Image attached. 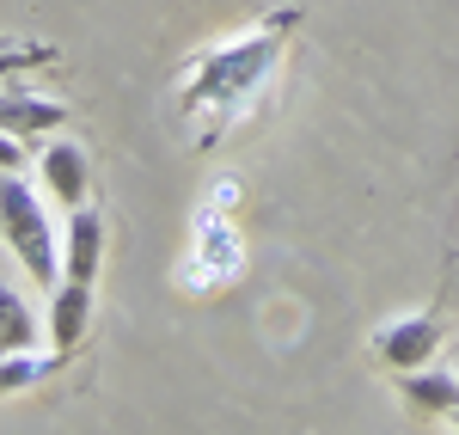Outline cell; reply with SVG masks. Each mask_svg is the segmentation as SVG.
<instances>
[{
    "label": "cell",
    "mask_w": 459,
    "mask_h": 435,
    "mask_svg": "<svg viewBox=\"0 0 459 435\" xmlns=\"http://www.w3.org/2000/svg\"><path fill=\"white\" fill-rule=\"evenodd\" d=\"M0 239L13 246V257L31 270L37 283L56 289V276H62V246H56L49 209L37 203V184H25L19 172H0Z\"/></svg>",
    "instance_id": "cell-2"
},
{
    "label": "cell",
    "mask_w": 459,
    "mask_h": 435,
    "mask_svg": "<svg viewBox=\"0 0 459 435\" xmlns=\"http://www.w3.org/2000/svg\"><path fill=\"white\" fill-rule=\"evenodd\" d=\"M19 166H25V147H19V135L0 129V172H19Z\"/></svg>",
    "instance_id": "cell-11"
},
{
    "label": "cell",
    "mask_w": 459,
    "mask_h": 435,
    "mask_svg": "<svg viewBox=\"0 0 459 435\" xmlns=\"http://www.w3.org/2000/svg\"><path fill=\"white\" fill-rule=\"evenodd\" d=\"M37 344V313L31 300L19 289H6L0 283V356H13V350H31Z\"/></svg>",
    "instance_id": "cell-9"
},
{
    "label": "cell",
    "mask_w": 459,
    "mask_h": 435,
    "mask_svg": "<svg viewBox=\"0 0 459 435\" xmlns=\"http://www.w3.org/2000/svg\"><path fill=\"white\" fill-rule=\"evenodd\" d=\"M374 362L392 368V374H411V368H429L435 350H441V319L429 313H404V319H386V326L368 337Z\"/></svg>",
    "instance_id": "cell-3"
},
{
    "label": "cell",
    "mask_w": 459,
    "mask_h": 435,
    "mask_svg": "<svg viewBox=\"0 0 459 435\" xmlns=\"http://www.w3.org/2000/svg\"><path fill=\"white\" fill-rule=\"evenodd\" d=\"M99 264H105V221L99 209H74L68 233H62V276L99 283Z\"/></svg>",
    "instance_id": "cell-4"
},
{
    "label": "cell",
    "mask_w": 459,
    "mask_h": 435,
    "mask_svg": "<svg viewBox=\"0 0 459 435\" xmlns=\"http://www.w3.org/2000/svg\"><path fill=\"white\" fill-rule=\"evenodd\" d=\"M398 393L429 411V417H441V411H459V374H441V368H411V374H398Z\"/></svg>",
    "instance_id": "cell-8"
},
{
    "label": "cell",
    "mask_w": 459,
    "mask_h": 435,
    "mask_svg": "<svg viewBox=\"0 0 459 435\" xmlns=\"http://www.w3.org/2000/svg\"><path fill=\"white\" fill-rule=\"evenodd\" d=\"M86 319H92V283H56L49 289V344H56V356H68L74 344L86 337Z\"/></svg>",
    "instance_id": "cell-5"
},
{
    "label": "cell",
    "mask_w": 459,
    "mask_h": 435,
    "mask_svg": "<svg viewBox=\"0 0 459 435\" xmlns=\"http://www.w3.org/2000/svg\"><path fill=\"white\" fill-rule=\"evenodd\" d=\"M56 356H31V350H13V356H0V393H19V387H31L49 374Z\"/></svg>",
    "instance_id": "cell-10"
},
{
    "label": "cell",
    "mask_w": 459,
    "mask_h": 435,
    "mask_svg": "<svg viewBox=\"0 0 459 435\" xmlns=\"http://www.w3.org/2000/svg\"><path fill=\"white\" fill-rule=\"evenodd\" d=\"M37 172H43V190H49L62 209H80V203H86V153L74 142H49L37 153Z\"/></svg>",
    "instance_id": "cell-6"
},
{
    "label": "cell",
    "mask_w": 459,
    "mask_h": 435,
    "mask_svg": "<svg viewBox=\"0 0 459 435\" xmlns=\"http://www.w3.org/2000/svg\"><path fill=\"white\" fill-rule=\"evenodd\" d=\"M288 25H294V6H288L282 19H270V25H257V31L233 37V43L209 49V56H196V68L184 80V110L203 123V142H209L214 129H227L233 117H246V105L270 86Z\"/></svg>",
    "instance_id": "cell-1"
},
{
    "label": "cell",
    "mask_w": 459,
    "mask_h": 435,
    "mask_svg": "<svg viewBox=\"0 0 459 435\" xmlns=\"http://www.w3.org/2000/svg\"><path fill=\"white\" fill-rule=\"evenodd\" d=\"M68 123V110L56 99H31V92H0V129L6 135H56Z\"/></svg>",
    "instance_id": "cell-7"
}]
</instances>
